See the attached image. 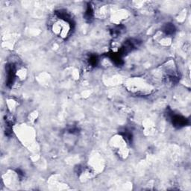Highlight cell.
<instances>
[{
	"instance_id": "6da1fadb",
	"label": "cell",
	"mask_w": 191,
	"mask_h": 191,
	"mask_svg": "<svg viewBox=\"0 0 191 191\" xmlns=\"http://www.w3.org/2000/svg\"><path fill=\"white\" fill-rule=\"evenodd\" d=\"M49 26L54 35L66 40L72 32L73 21L66 10H59L55 11L53 17L50 19Z\"/></svg>"
},
{
	"instance_id": "7a4b0ae2",
	"label": "cell",
	"mask_w": 191,
	"mask_h": 191,
	"mask_svg": "<svg viewBox=\"0 0 191 191\" xmlns=\"http://www.w3.org/2000/svg\"><path fill=\"white\" fill-rule=\"evenodd\" d=\"M6 80L8 87H11L14 84L16 80V68L14 64H10L6 66Z\"/></svg>"
},
{
	"instance_id": "3957f363",
	"label": "cell",
	"mask_w": 191,
	"mask_h": 191,
	"mask_svg": "<svg viewBox=\"0 0 191 191\" xmlns=\"http://www.w3.org/2000/svg\"><path fill=\"white\" fill-rule=\"evenodd\" d=\"M171 119L172 123H173V126L175 127L181 128L185 126L187 124V119L185 117H181V116L178 115H174V114H171V116L170 117Z\"/></svg>"
},
{
	"instance_id": "277c9868",
	"label": "cell",
	"mask_w": 191,
	"mask_h": 191,
	"mask_svg": "<svg viewBox=\"0 0 191 191\" xmlns=\"http://www.w3.org/2000/svg\"><path fill=\"white\" fill-rule=\"evenodd\" d=\"M163 32L165 33L166 35H172L175 32V26L171 23H166L163 28Z\"/></svg>"
},
{
	"instance_id": "5b68a950",
	"label": "cell",
	"mask_w": 191,
	"mask_h": 191,
	"mask_svg": "<svg viewBox=\"0 0 191 191\" xmlns=\"http://www.w3.org/2000/svg\"><path fill=\"white\" fill-rule=\"evenodd\" d=\"M84 18L85 20H88V22H90L93 18V10L90 5H88L86 11L84 13Z\"/></svg>"
},
{
	"instance_id": "8992f818",
	"label": "cell",
	"mask_w": 191,
	"mask_h": 191,
	"mask_svg": "<svg viewBox=\"0 0 191 191\" xmlns=\"http://www.w3.org/2000/svg\"><path fill=\"white\" fill-rule=\"evenodd\" d=\"M88 65L90 67H95L97 64V61H98V59H97L96 56L95 55H91L89 58H88Z\"/></svg>"
},
{
	"instance_id": "52a82bcc",
	"label": "cell",
	"mask_w": 191,
	"mask_h": 191,
	"mask_svg": "<svg viewBox=\"0 0 191 191\" xmlns=\"http://www.w3.org/2000/svg\"><path fill=\"white\" fill-rule=\"evenodd\" d=\"M121 32H122V29H121L120 26H117L111 30V34L113 35V37H117L119 34H120Z\"/></svg>"
}]
</instances>
